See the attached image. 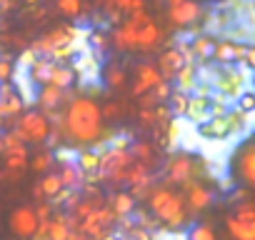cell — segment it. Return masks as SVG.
Listing matches in <instances>:
<instances>
[{
    "instance_id": "44dd1931",
    "label": "cell",
    "mask_w": 255,
    "mask_h": 240,
    "mask_svg": "<svg viewBox=\"0 0 255 240\" xmlns=\"http://www.w3.org/2000/svg\"><path fill=\"white\" fill-rule=\"evenodd\" d=\"M198 133H200L205 140H225V138L233 135L230 123H228L225 115H223V118H208L205 123L198 125Z\"/></svg>"
},
{
    "instance_id": "74e56055",
    "label": "cell",
    "mask_w": 255,
    "mask_h": 240,
    "mask_svg": "<svg viewBox=\"0 0 255 240\" xmlns=\"http://www.w3.org/2000/svg\"><path fill=\"white\" fill-rule=\"evenodd\" d=\"M188 98L190 95H185V93H180V90H175L173 88V93H170V98H168V108H170V115L173 118H180V115H185V110H188Z\"/></svg>"
},
{
    "instance_id": "d590c367",
    "label": "cell",
    "mask_w": 255,
    "mask_h": 240,
    "mask_svg": "<svg viewBox=\"0 0 255 240\" xmlns=\"http://www.w3.org/2000/svg\"><path fill=\"white\" fill-rule=\"evenodd\" d=\"M100 115H103V120H105V125H108V123H115V120H123V115H125V103H123V100H105V103L100 105Z\"/></svg>"
},
{
    "instance_id": "7bdbcfd3",
    "label": "cell",
    "mask_w": 255,
    "mask_h": 240,
    "mask_svg": "<svg viewBox=\"0 0 255 240\" xmlns=\"http://www.w3.org/2000/svg\"><path fill=\"white\" fill-rule=\"evenodd\" d=\"M213 5H223V3H228V0H210Z\"/></svg>"
},
{
    "instance_id": "e575fe53",
    "label": "cell",
    "mask_w": 255,
    "mask_h": 240,
    "mask_svg": "<svg viewBox=\"0 0 255 240\" xmlns=\"http://www.w3.org/2000/svg\"><path fill=\"white\" fill-rule=\"evenodd\" d=\"M38 185H40V190H43V198L50 203L58 193H63L65 188H63V183H60V178H58V173H48V175H43L40 180H38Z\"/></svg>"
},
{
    "instance_id": "3957f363",
    "label": "cell",
    "mask_w": 255,
    "mask_h": 240,
    "mask_svg": "<svg viewBox=\"0 0 255 240\" xmlns=\"http://www.w3.org/2000/svg\"><path fill=\"white\" fill-rule=\"evenodd\" d=\"M200 160L193 155V153H175L165 160V168H163V183L160 185H168V188H185L188 183L193 180H200V170H198Z\"/></svg>"
},
{
    "instance_id": "83f0119b",
    "label": "cell",
    "mask_w": 255,
    "mask_h": 240,
    "mask_svg": "<svg viewBox=\"0 0 255 240\" xmlns=\"http://www.w3.org/2000/svg\"><path fill=\"white\" fill-rule=\"evenodd\" d=\"M173 88L180 90V93H185V95H193L195 88H198V65L195 63H185V68L175 75Z\"/></svg>"
},
{
    "instance_id": "f35d334b",
    "label": "cell",
    "mask_w": 255,
    "mask_h": 240,
    "mask_svg": "<svg viewBox=\"0 0 255 240\" xmlns=\"http://www.w3.org/2000/svg\"><path fill=\"white\" fill-rule=\"evenodd\" d=\"M233 218H238L243 223H255V203L253 200H243V203L233 205Z\"/></svg>"
},
{
    "instance_id": "6da1fadb",
    "label": "cell",
    "mask_w": 255,
    "mask_h": 240,
    "mask_svg": "<svg viewBox=\"0 0 255 240\" xmlns=\"http://www.w3.org/2000/svg\"><path fill=\"white\" fill-rule=\"evenodd\" d=\"M53 130L60 135V140L83 148H95L105 133L108 125L100 115V103L90 95H75L65 103L60 113L48 115Z\"/></svg>"
},
{
    "instance_id": "ee69618b",
    "label": "cell",
    "mask_w": 255,
    "mask_h": 240,
    "mask_svg": "<svg viewBox=\"0 0 255 240\" xmlns=\"http://www.w3.org/2000/svg\"><path fill=\"white\" fill-rule=\"evenodd\" d=\"M0 5H3V0H0Z\"/></svg>"
},
{
    "instance_id": "484cf974",
    "label": "cell",
    "mask_w": 255,
    "mask_h": 240,
    "mask_svg": "<svg viewBox=\"0 0 255 240\" xmlns=\"http://www.w3.org/2000/svg\"><path fill=\"white\" fill-rule=\"evenodd\" d=\"M55 10L58 15L73 20V23H80L85 18V13L90 10L88 0H55Z\"/></svg>"
},
{
    "instance_id": "7402d4cb",
    "label": "cell",
    "mask_w": 255,
    "mask_h": 240,
    "mask_svg": "<svg viewBox=\"0 0 255 240\" xmlns=\"http://www.w3.org/2000/svg\"><path fill=\"white\" fill-rule=\"evenodd\" d=\"M108 203V208L113 210V215L120 220V218H130L133 213H135V208H138V203H135V198L128 193V190H115L113 195H110V200H105Z\"/></svg>"
},
{
    "instance_id": "8992f818",
    "label": "cell",
    "mask_w": 255,
    "mask_h": 240,
    "mask_svg": "<svg viewBox=\"0 0 255 240\" xmlns=\"http://www.w3.org/2000/svg\"><path fill=\"white\" fill-rule=\"evenodd\" d=\"M165 18L170 28L188 30L198 28L200 20L208 18V8L200 0H165Z\"/></svg>"
},
{
    "instance_id": "ffe728a7",
    "label": "cell",
    "mask_w": 255,
    "mask_h": 240,
    "mask_svg": "<svg viewBox=\"0 0 255 240\" xmlns=\"http://www.w3.org/2000/svg\"><path fill=\"white\" fill-rule=\"evenodd\" d=\"M28 158H30V150H20V153H10V155H3V173L5 180H13L18 183L25 173H28Z\"/></svg>"
},
{
    "instance_id": "ba28073f",
    "label": "cell",
    "mask_w": 255,
    "mask_h": 240,
    "mask_svg": "<svg viewBox=\"0 0 255 240\" xmlns=\"http://www.w3.org/2000/svg\"><path fill=\"white\" fill-rule=\"evenodd\" d=\"M233 175L238 178L235 185L248 190L255 188V145L250 138H245L233 153Z\"/></svg>"
},
{
    "instance_id": "5bb4252c",
    "label": "cell",
    "mask_w": 255,
    "mask_h": 240,
    "mask_svg": "<svg viewBox=\"0 0 255 240\" xmlns=\"http://www.w3.org/2000/svg\"><path fill=\"white\" fill-rule=\"evenodd\" d=\"M138 10H148V3L145 0H108L103 8H98V13L103 18H108V23L115 28L120 25L128 15H133Z\"/></svg>"
},
{
    "instance_id": "8fae6325",
    "label": "cell",
    "mask_w": 255,
    "mask_h": 240,
    "mask_svg": "<svg viewBox=\"0 0 255 240\" xmlns=\"http://www.w3.org/2000/svg\"><path fill=\"white\" fill-rule=\"evenodd\" d=\"M8 230L18 238V240H33L35 230H38V215L33 205H18L10 210L8 215Z\"/></svg>"
},
{
    "instance_id": "b9f144b4",
    "label": "cell",
    "mask_w": 255,
    "mask_h": 240,
    "mask_svg": "<svg viewBox=\"0 0 255 240\" xmlns=\"http://www.w3.org/2000/svg\"><path fill=\"white\" fill-rule=\"evenodd\" d=\"M105 3H108V0H90V5H93V8H103Z\"/></svg>"
},
{
    "instance_id": "1f68e13d",
    "label": "cell",
    "mask_w": 255,
    "mask_h": 240,
    "mask_svg": "<svg viewBox=\"0 0 255 240\" xmlns=\"http://www.w3.org/2000/svg\"><path fill=\"white\" fill-rule=\"evenodd\" d=\"M75 80H78L75 70H73L68 63H60V65L55 68L53 78H50V85H53V88H58V90H70V88L75 85Z\"/></svg>"
},
{
    "instance_id": "52a82bcc",
    "label": "cell",
    "mask_w": 255,
    "mask_h": 240,
    "mask_svg": "<svg viewBox=\"0 0 255 240\" xmlns=\"http://www.w3.org/2000/svg\"><path fill=\"white\" fill-rule=\"evenodd\" d=\"M75 38H78V28L75 25H55L53 30L43 33L38 40H33L28 48L38 55V58H50L53 53L63 50V48H73L75 45Z\"/></svg>"
},
{
    "instance_id": "836d02e7",
    "label": "cell",
    "mask_w": 255,
    "mask_h": 240,
    "mask_svg": "<svg viewBox=\"0 0 255 240\" xmlns=\"http://www.w3.org/2000/svg\"><path fill=\"white\" fill-rule=\"evenodd\" d=\"M188 240H218V230L210 220H200L188 228Z\"/></svg>"
},
{
    "instance_id": "e0dca14e",
    "label": "cell",
    "mask_w": 255,
    "mask_h": 240,
    "mask_svg": "<svg viewBox=\"0 0 255 240\" xmlns=\"http://www.w3.org/2000/svg\"><path fill=\"white\" fill-rule=\"evenodd\" d=\"M110 48H115V50L123 53V55L135 53V48H138V28L128 20V18H125L120 25L113 28V33H110Z\"/></svg>"
},
{
    "instance_id": "f546056e",
    "label": "cell",
    "mask_w": 255,
    "mask_h": 240,
    "mask_svg": "<svg viewBox=\"0 0 255 240\" xmlns=\"http://www.w3.org/2000/svg\"><path fill=\"white\" fill-rule=\"evenodd\" d=\"M225 230L233 240H255V223H243L233 215L225 218Z\"/></svg>"
},
{
    "instance_id": "603a6c76",
    "label": "cell",
    "mask_w": 255,
    "mask_h": 240,
    "mask_svg": "<svg viewBox=\"0 0 255 240\" xmlns=\"http://www.w3.org/2000/svg\"><path fill=\"white\" fill-rule=\"evenodd\" d=\"M53 165H55V150L40 145L35 153H30L28 158V170L35 173V175H48L53 173Z\"/></svg>"
},
{
    "instance_id": "277c9868",
    "label": "cell",
    "mask_w": 255,
    "mask_h": 240,
    "mask_svg": "<svg viewBox=\"0 0 255 240\" xmlns=\"http://www.w3.org/2000/svg\"><path fill=\"white\" fill-rule=\"evenodd\" d=\"M50 130H53V125H50L48 115H43V113L35 110V108H33V110H25V113L15 120V125H13V133H15L25 145H35V148H40V145L48 143Z\"/></svg>"
},
{
    "instance_id": "2e32d148",
    "label": "cell",
    "mask_w": 255,
    "mask_h": 240,
    "mask_svg": "<svg viewBox=\"0 0 255 240\" xmlns=\"http://www.w3.org/2000/svg\"><path fill=\"white\" fill-rule=\"evenodd\" d=\"M168 40H165V28L153 18L150 23H145L140 30H138V48H135V53H155V50H160L163 45H165Z\"/></svg>"
},
{
    "instance_id": "4fadbf2b",
    "label": "cell",
    "mask_w": 255,
    "mask_h": 240,
    "mask_svg": "<svg viewBox=\"0 0 255 240\" xmlns=\"http://www.w3.org/2000/svg\"><path fill=\"white\" fill-rule=\"evenodd\" d=\"M180 193L185 195V205H188L190 218L198 215V213H205V210L215 203V190H213L210 185H205L203 180L188 183L185 188H180Z\"/></svg>"
},
{
    "instance_id": "d6a6232c",
    "label": "cell",
    "mask_w": 255,
    "mask_h": 240,
    "mask_svg": "<svg viewBox=\"0 0 255 240\" xmlns=\"http://www.w3.org/2000/svg\"><path fill=\"white\" fill-rule=\"evenodd\" d=\"M88 45H90V50H93L95 55L108 53V50H110V33H105L103 28L88 30Z\"/></svg>"
},
{
    "instance_id": "60d3db41",
    "label": "cell",
    "mask_w": 255,
    "mask_h": 240,
    "mask_svg": "<svg viewBox=\"0 0 255 240\" xmlns=\"http://www.w3.org/2000/svg\"><path fill=\"white\" fill-rule=\"evenodd\" d=\"M228 198H230V200H228L230 205H238V203H243V200H253V198H250V190H248V188H240V185H235V190H233Z\"/></svg>"
},
{
    "instance_id": "ab89813d",
    "label": "cell",
    "mask_w": 255,
    "mask_h": 240,
    "mask_svg": "<svg viewBox=\"0 0 255 240\" xmlns=\"http://www.w3.org/2000/svg\"><path fill=\"white\" fill-rule=\"evenodd\" d=\"M235 110L243 113V115H250L255 110V95L250 90H243L238 98H235Z\"/></svg>"
},
{
    "instance_id": "ac0fdd59",
    "label": "cell",
    "mask_w": 255,
    "mask_h": 240,
    "mask_svg": "<svg viewBox=\"0 0 255 240\" xmlns=\"http://www.w3.org/2000/svg\"><path fill=\"white\" fill-rule=\"evenodd\" d=\"M68 103V90H58L53 85H45V88H38L35 93V105L43 115H53V113H60Z\"/></svg>"
},
{
    "instance_id": "cb8c5ba5",
    "label": "cell",
    "mask_w": 255,
    "mask_h": 240,
    "mask_svg": "<svg viewBox=\"0 0 255 240\" xmlns=\"http://www.w3.org/2000/svg\"><path fill=\"white\" fill-rule=\"evenodd\" d=\"M213 45H215V35H210V33L195 35V38L190 40V53H193L195 65H205V63H210Z\"/></svg>"
},
{
    "instance_id": "7c38bea8",
    "label": "cell",
    "mask_w": 255,
    "mask_h": 240,
    "mask_svg": "<svg viewBox=\"0 0 255 240\" xmlns=\"http://www.w3.org/2000/svg\"><path fill=\"white\" fill-rule=\"evenodd\" d=\"M245 50H248V45H245V43H238V40H230V38H215L210 63H213L215 68L240 65V60H243Z\"/></svg>"
},
{
    "instance_id": "8d00e7d4",
    "label": "cell",
    "mask_w": 255,
    "mask_h": 240,
    "mask_svg": "<svg viewBox=\"0 0 255 240\" xmlns=\"http://www.w3.org/2000/svg\"><path fill=\"white\" fill-rule=\"evenodd\" d=\"M18 73V60L13 55H0V85L13 83Z\"/></svg>"
},
{
    "instance_id": "f1b7e54d",
    "label": "cell",
    "mask_w": 255,
    "mask_h": 240,
    "mask_svg": "<svg viewBox=\"0 0 255 240\" xmlns=\"http://www.w3.org/2000/svg\"><path fill=\"white\" fill-rule=\"evenodd\" d=\"M55 173H58V178H60V183H63L65 190H80V185L85 183L83 173H80L78 165H75V160L60 163V170H55Z\"/></svg>"
},
{
    "instance_id": "7a4b0ae2",
    "label": "cell",
    "mask_w": 255,
    "mask_h": 240,
    "mask_svg": "<svg viewBox=\"0 0 255 240\" xmlns=\"http://www.w3.org/2000/svg\"><path fill=\"white\" fill-rule=\"evenodd\" d=\"M145 208L148 213L158 220L160 228H168V230H178V228H185L190 223V213H188V205H185V195L175 188H168V185H155L145 200Z\"/></svg>"
},
{
    "instance_id": "5b68a950",
    "label": "cell",
    "mask_w": 255,
    "mask_h": 240,
    "mask_svg": "<svg viewBox=\"0 0 255 240\" xmlns=\"http://www.w3.org/2000/svg\"><path fill=\"white\" fill-rule=\"evenodd\" d=\"M133 158L128 155L125 148H108L100 153V168H98V183H108L113 188L125 190V173L130 168Z\"/></svg>"
},
{
    "instance_id": "9c48e42d",
    "label": "cell",
    "mask_w": 255,
    "mask_h": 240,
    "mask_svg": "<svg viewBox=\"0 0 255 240\" xmlns=\"http://www.w3.org/2000/svg\"><path fill=\"white\" fill-rule=\"evenodd\" d=\"M160 83H163V78H160L158 68L150 60H140V63L133 65V75H130V83H128V85H130V98L138 100L140 95L150 93Z\"/></svg>"
},
{
    "instance_id": "d6986e66",
    "label": "cell",
    "mask_w": 255,
    "mask_h": 240,
    "mask_svg": "<svg viewBox=\"0 0 255 240\" xmlns=\"http://www.w3.org/2000/svg\"><path fill=\"white\" fill-rule=\"evenodd\" d=\"M153 65L158 68V73H160V78L165 83H173L175 75L185 68V58L180 55L178 48H165V50H160V55H158V60Z\"/></svg>"
},
{
    "instance_id": "30bf717a",
    "label": "cell",
    "mask_w": 255,
    "mask_h": 240,
    "mask_svg": "<svg viewBox=\"0 0 255 240\" xmlns=\"http://www.w3.org/2000/svg\"><path fill=\"white\" fill-rule=\"evenodd\" d=\"M25 100L20 98V93L15 90L13 83L0 85V120L5 123V130H13L15 120L25 113Z\"/></svg>"
},
{
    "instance_id": "4dcf8cb0",
    "label": "cell",
    "mask_w": 255,
    "mask_h": 240,
    "mask_svg": "<svg viewBox=\"0 0 255 240\" xmlns=\"http://www.w3.org/2000/svg\"><path fill=\"white\" fill-rule=\"evenodd\" d=\"M68 235H70L68 215H65V213H53V218H50V223H48L45 240H68Z\"/></svg>"
},
{
    "instance_id": "d4e9b609",
    "label": "cell",
    "mask_w": 255,
    "mask_h": 240,
    "mask_svg": "<svg viewBox=\"0 0 255 240\" xmlns=\"http://www.w3.org/2000/svg\"><path fill=\"white\" fill-rule=\"evenodd\" d=\"M128 155H130L135 163H143V165H148V168L153 170L158 148H155L150 140H130V145H128Z\"/></svg>"
},
{
    "instance_id": "4316f807",
    "label": "cell",
    "mask_w": 255,
    "mask_h": 240,
    "mask_svg": "<svg viewBox=\"0 0 255 240\" xmlns=\"http://www.w3.org/2000/svg\"><path fill=\"white\" fill-rule=\"evenodd\" d=\"M185 115L193 118L198 125L205 123V120L210 118V95H198V93H193V95L188 98V110H185Z\"/></svg>"
},
{
    "instance_id": "9a60e30c",
    "label": "cell",
    "mask_w": 255,
    "mask_h": 240,
    "mask_svg": "<svg viewBox=\"0 0 255 240\" xmlns=\"http://www.w3.org/2000/svg\"><path fill=\"white\" fill-rule=\"evenodd\" d=\"M100 78H103L105 88H108V90H115V93L125 90L128 83H130V73H128V65L123 63V58H110V60H105Z\"/></svg>"
}]
</instances>
